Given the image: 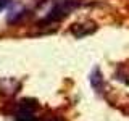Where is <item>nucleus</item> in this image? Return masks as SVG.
<instances>
[{"label":"nucleus","mask_w":129,"mask_h":121,"mask_svg":"<svg viewBox=\"0 0 129 121\" xmlns=\"http://www.w3.org/2000/svg\"><path fill=\"white\" fill-rule=\"evenodd\" d=\"M90 84L92 87H94L95 92H99V94H102V92L105 90V79L102 76V71L99 70V68H94V71L90 73Z\"/></svg>","instance_id":"nucleus-4"},{"label":"nucleus","mask_w":129,"mask_h":121,"mask_svg":"<svg viewBox=\"0 0 129 121\" xmlns=\"http://www.w3.org/2000/svg\"><path fill=\"white\" fill-rule=\"evenodd\" d=\"M39 110V103L34 99H21L16 105L15 119L16 121H36V111Z\"/></svg>","instance_id":"nucleus-2"},{"label":"nucleus","mask_w":129,"mask_h":121,"mask_svg":"<svg viewBox=\"0 0 129 121\" xmlns=\"http://www.w3.org/2000/svg\"><path fill=\"white\" fill-rule=\"evenodd\" d=\"M19 82H16L13 79H0V92L7 95H11L15 92H18Z\"/></svg>","instance_id":"nucleus-6"},{"label":"nucleus","mask_w":129,"mask_h":121,"mask_svg":"<svg viewBox=\"0 0 129 121\" xmlns=\"http://www.w3.org/2000/svg\"><path fill=\"white\" fill-rule=\"evenodd\" d=\"M81 7L79 0H60L56 2L50 10L47 11V15L42 18L40 21V26H47V24H53L58 21H63L71 11H74L76 8Z\"/></svg>","instance_id":"nucleus-1"},{"label":"nucleus","mask_w":129,"mask_h":121,"mask_svg":"<svg viewBox=\"0 0 129 121\" xmlns=\"http://www.w3.org/2000/svg\"><path fill=\"white\" fill-rule=\"evenodd\" d=\"M97 29V24L94 21H90V19H87V21H81V23H74L71 26V34L74 36V37H86V36H90V34H94Z\"/></svg>","instance_id":"nucleus-3"},{"label":"nucleus","mask_w":129,"mask_h":121,"mask_svg":"<svg viewBox=\"0 0 129 121\" xmlns=\"http://www.w3.org/2000/svg\"><path fill=\"white\" fill-rule=\"evenodd\" d=\"M27 15V10L24 8L23 5H16L15 8H11L8 11V16H7V21L10 24H15V23H19L24 16Z\"/></svg>","instance_id":"nucleus-5"},{"label":"nucleus","mask_w":129,"mask_h":121,"mask_svg":"<svg viewBox=\"0 0 129 121\" xmlns=\"http://www.w3.org/2000/svg\"><path fill=\"white\" fill-rule=\"evenodd\" d=\"M8 3H10V0H0V11L3 10V8H5Z\"/></svg>","instance_id":"nucleus-7"},{"label":"nucleus","mask_w":129,"mask_h":121,"mask_svg":"<svg viewBox=\"0 0 129 121\" xmlns=\"http://www.w3.org/2000/svg\"><path fill=\"white\" fill-rule=\"evenodd\" d=\"M47 121H61V119H58V118H53V119H47Z\"/></svg>","instance_id":"nucleus-8"}]
</instances>
